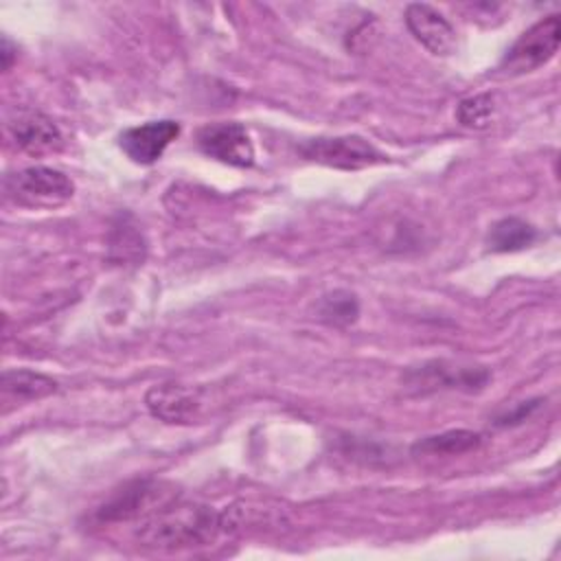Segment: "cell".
<instances>
[{"mask_svg":"<svg viewBox=\"0 0 561 561\" xmlns=\"http://www.w3.org/2000/svg\"><path fill=\"white\" fill-rule=\"evenodd\" d=\"M537 405H539V401H522V403H517L511 412H504L502 416H497V419H495V425L506 427V425L522 423V421H526V419L530 416V412H533Z\"/></svg>","mask_w":561,"mask_h":561,"instance_id":"e0dca14e","label":"cell"},{"mask_svg":"<svg viewBox=\"0 0 561 561\" xmlns=\"http://www.w3.org/2000/svg\"><path fill=\"white\" fill-rule=\"evenodd\" d=\"M482 443V436L471 430H449L443 434L425 436L419 440L412 451L414 454H427V456H458L465 451L476 449Z\"/></svg>","mask_w":561,"mask_h":561,"instance_id":"4fadbf2b","label":"cell"},{"mask_svg":"<svg viewBox=\"0 0 561 561\" xmlns=\"http://www.w3.org/2000/svg\"><path fill=\"white\" fill-rule=\"evenodd\" d=\"M486 381H489V370L484 366H449L447 362H430L416 373L412 386H419V390H434V388L478 390Z\"/></svg>","mask_w":561,"mask_h":561,"instance_id":"8fae6325","label":"cell"},{"mask_svg":"<svg viewBox=\"0 0 561 561\" xmlns=\"http://www.w3.org/2000/svg\"><path fill=\"white\" fill-rule=\"evenodd\" d=\"M145 403L164 423H188L199 410V394L182 383H160L149 388Z\"/></svg>","mask_w":561,"mask_h":561,"instance_id":"30bf717a","label":"cell"},{"mask_svg":"<svg viewBox=\"0 0 561 561\" xmlns=\"http://www.w3.org/2000/svg\"><path fill=\"white\" fill-rule=\"evenodd\" d=\"M318 313H320V320H324L329 324L346 327L357 320L359 302H357L355 294H351L346 289H335V291L322 296V300L318 305Z\"/></svg>","mask_w":561,"mask_h":561,"instance_id":"9a60e30c","label":"cell"},{"mask_svg":"<svg viewBox=\"0 0 561 561\" xmlns=\"http://www.w3.org/2000/svg\"><path fill=\"white\" fill-rule=\"evenodd\" d=\"M561 22L559 15H548L533 24L519 35V39L504 55L500 70L508 77L533 72L546 61H550L559 48Z\"/></svg>","mask_w":561,"mask_h":561,"instance_id":"277c9868","label":"cell"},{"mask_svg":"<svg viewBox=\"0 0 561 561\" xmlns=\"http://www.w3.org/2000/svg\"><path fill=\"white\" fill-rule=\"evenodd\" d=\"M9 129L18 147L31 156H44L61 147L59 127L37 110L20 107L18 112H13L9 121Z\"/></svg>","mask_w":561,"mask_h":561,"instance_id":"ba28073f","label":"cell"},{"mask_svg":"<svg viewBox=\"0 0 561 561\" xmlns=\"http://www.w3.org/2000/svg\"><path fill=\"white\" fill-rule=\"evenodd\" d=\"M298 153L311 162L333 167V169H344V171L366 169L386 160L381 151H377L368 140L355 134L320 136V138L305 140L298 147Z\"/></svg>","mask_w":561,"mask_h":561,"instance_id":"3957f363","label":"cell"},{"mask_svg":"<svg viewBox=\"0 0 561 561\" xmlns=\"http://www.w3.org/2000/svg\"><path fill=\"white\" fill-rule=\"evenodd\" d=\"M7 195L26 208H57L75 195L72 180L53 167H26L7 178Z\"/></svg>","mask_w":561,"mask_h":561,"instance_id":"7a4b0ae2","label":"cell"},{"mask_svg":"<svg viewBox=\"0 0 561 561\" xmlns=\"http://www.w3.org/2000/svg\"><path fill=\"white\" fill-rule=\"evenodd\" d=\"M2 388L4 392L18 399H42L57 390V381L48 375H42L28 368H13V370H4Z\"/></svg>","mask_w":561,"mask_h":561,"instance_id":"5bb4252c","label":"cell"},{"mask_svg":"<svg viewBox=\"0 0 561 561\" xmlns=\"http://www.w3.org/2000/svg\"><path fill=\"white\" fill-rule=\"evenodd\" d=\"M180 136V123L171 118L149 121L136 127L125 129L118 136L121 149L136 164H153L162 158L164 149Z\"/></svg>","mask_w":561,"mask_h":561,"instance_id":"52a82bcc","label":"cell"},{"mask_svg":"<svg viewBox=\"0 0 561 561\" xmlns=\"http://www.w3.org/2000/svg\"><path fill=\"white\" fill-rule=\"evenodd\" d=\"M493 116V96L491 94H476L462 99L456 110V118L460 125L471 129H484Z\"/></svg>","mask_w":561,"mask_h":561,"instance_id":"2e32d148","label":"cell"},{"mask_svg":"<svg viewBox=\"0 0 561 561\" xmlns=\"http://www.w3.org/2000/svg\"><path fill=\"white\" fill-rule=\"evenodd\" d=\"M173 500V493L164 489L162 482L156 480H140L123 491H118L110 502H105L96 511L99 522H129L142 519L153 513L158 506Z\"/></svg>","mask_w":561,"mask_h":561,"instance_id":"8992f818","label":"cell"},{"mask_svg":"<svg viewBox=\"0 0 561 561\" xmlns=\"http://www.w3.org/2000/svg\"><path fill=\"white\" fill-rule=\"evenodd\" d=\"M537 239V230L519 219V217H504L495 221L486 234V248L491 252H519Z\"/></svg>","mask_w":561,"mask_h":561,"instance_id":"7c38bea8","label":"cell"},{"mask_svg":"<svg viewBox=\"0 0 561 561\" xmlns=\"http://www.w3.org/2000/svg\"><path fill=\"white\" fill-rule=\"evenodd\" d=\"M219 533L224 522L213 506L169 500L140 519L136 539L147 548L180 550L210 543Z\"/></svg>","mask_w":561,"mask_h":561,"instance_id":"6da1fadb","label":"cell"},{"mask_svg":"<svg viewBox=\"0 0 561 561\" xmlns=\"http://www.w3.org/2000/svg\"><path fill=\"white\" fill-rule=\"evenodd\" d=\"M195 140L199 151L217 162L239 169H248L254 164L252 138L248 129L237 121L208 123L197 129Z\"/></svg>","mask_w":561,"mask_h":561,"instance_id":"5b68a950","label":"cell"},{"mask_svg":"<svg viewBox=\"0 0 561 561\" xmlns=\"http://www.w3.org/2000/svg\"><path fill=\"white\" fill-rule=\"evenodd\" d=\"M410 33L434 55H449L456 48V31L449 20L430 4L414 2L405 9Z\"/></svg>","mask_w":561,"mask_h":561,"instance_id":"9c48e42d","label":"cell"},{"mask_svg":"<svg viewBox=\"0 0 561 561\" xmlns=\"http://www.w3.org/2000/svg\"><path fill=\"white\" fill-rule=\"evenodd\" d=\"M0 55H2V68L9 70L11 59H13V46H11V42L7 37H2V53Z\"/></svg>","mask_w":561,"mask_h":561,"instance_id":"ac0fdd59","label":"cell"}]
</instances>
